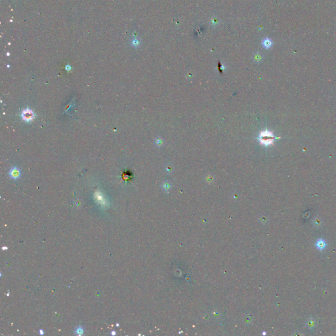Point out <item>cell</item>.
Listing matches in <instances>:
<instances>
[{"label": "cell", "instance_id": "cell-1", "mask_svg": "<svg viewBox=\"0 0 336 336\" xmlns=\"http://www.w3.org/2000/svg\"><path fill=\"white\" fill-rule=\"evenodd\" d=\"M275 137L270 131H265L260 134L259 140L261 143L265 145H269L273 143L275 140Z\"/></svg>", "mask_w": 336, "mask_h": 336}, {"label": "cell", "instance_id": "cell-2", "mask_svg": "<svg viewBox=\"0 0 336 336\" xmlns=\"http://www.w3.org/2000/svg\"><path fill=\"white\" fill-rule=\"evenodd\" d=\"M34 117H35V114H34V112L29 108L24 110L21 114V118H22L24 121L27 123L31 122L34 120Z\"/></svg>", "mask_w": 336, "mask_h": 336}, {"label": "cell", "instance_id": "cell-3", "mask_svg": "<svg viewBox=\"0 0 336 336\" xmlns=\"http://www.w3.org/2000/svg\"><path fill=\"white\" fill-rule=\"evenodd\" d=\"M94 196L97 204H98L101 207L106 208L108 206L107 200L106 198H105L104 196H103L100 192H96L95 193Z\"/></svg>", "mask_w": 336, "mask_h": 336}, {"label": "cell", "instance_id": "cell-4", "mask_svg": "<svg viewBox=\"0 0 336 336\" xmlns=\"http://www.w3.org/2000/svg\"><path fill=\"white\" fill-rule=\"evenodd\" d=\"M21 170L17 167H13L9 171V175L13 179H17L21 177Z\"/></svg>", "mask_w": 336, "mask_h": 336}, {"label": "cell", "instance_id": "cell-5", "mask_svg": "<svg viewBox=\"0 0 336 336\" xmlns=\"http://www.w3.org/2000/svg\"><path fill=\"white\" fill-rule=\"evenodd\" d=\"M315 245H316V248H317L318 249H319L320 251H323L324 249L326 248L327 244H326V241H325L324 240H323V239H322V238H319L317 241H316Z\"/></svg>", "mask_w": 336, "mask_h": 336}, {"label": "cell", "instance_id": "cell-6", "mask_svg": "<svg viewBox=\"0 0 336 336\" xmlns=\"http://www.w3.org/2000/svg\"><path fill=\"white\" fill-rule=\"evenodd\" d=\"M306 325L309 329H313L316 327V320L313 318H309L306 322Z\"/></svg>", "mask_w": 336, "mask_h": 336}, {"label": "cell", "instance_id": "cell-7", "mask_svg": "<svg viewBox=\"0 0 336 336\" xmlns=\"http://www.w3.org/2000/svg\"><path fill=\"white\" fill-rule=\"evenodd\" d=\"M313 224L315 227H320L322 225V221L319 217H314L313 220Z\"/></svg>", "mask_w": 336, "mask_h": 336}, {"label": "cell", "instance_id": "cell-8", "mask_svg": "<svg viewBox=\"0 0 336 336\" xmlns=\"http://www.w3.org/2000/svg\"><path fill=\"white\" fill-rule=\"evenodd\" d=\"M75 333H76V334L77 335H82L83 333V329L80 326L77 327V328L75 329Z\"/></svg>", "mask_w": 336, "mask_h": 336}, {"label": "cell", "instance_id": "cell-9", "mask_svg": "<svg viewBox=\"0 0 336 336\" xmlns=\"http://www.w3.org/2000/svg\"><path fill=\"white\" fill-rule=\"evenodd\" d=\"M131 44H132V46L136 47L138 46V44H139V41H138L137 39H133L132 42H131Z\"/></svg>", "mask_w": 336, "mask_h": 336}, {"label": "cell", "instance_id": "cell-10", "mask_svg": "<svg viewBox=\"0 0 336 336\" xmlns=\"http://www.w3.org/2000/svg\"><path fill=\"white\" fill-rule=\"evenodd\" d=\"M265 46L267 47H270V46H271V41H269V40H267L266 42H265Z\"/></svg>", "mask_w": 336, "mask_h": 336}, {"label": "cell", "instance_id": "cell-11", "mask_svg": "<svg viewBox=\"0 0 336 336\" xmlns=\"http://www.w3.org/2000/svg\"><path fill=\"white\" fill-rule=\"evenodd\" d=\"M66 70H67V71H70V70H71V67H70V65H67V66H66Z\"/></svg>", "mask_w": 336, "mask_h": 336}]
</instances>
